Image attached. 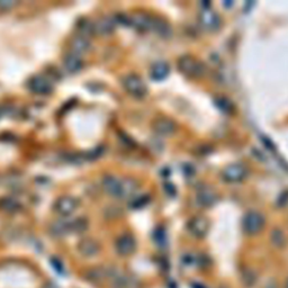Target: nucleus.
<instances>
[{"instance_id":"nucleus-1","label":"nucleus","mask_w":288,"mask_h":288,"mask_svg":"<svg viewBox=\"0 0 288 288\" xmlns=\"http://www.w3.org/2000/svg\"><path fill=\"white\" fill-rule=\"evenodd\" d=\"M178 67L179 70L184 75L192 77V78L200 77L205 72L204 64L197 59L191 57V55H184V57L180 58L178 61Z\"/></svg>"},{"instance_id":"nucleus-2","label":"nucleus","mask_w":288,"mask_h":288,"mask_svg":"<svg viewBox=\"0 0 288 288\" xmlns=\"http://www.w3.org/2000/svg\"><path fill=\"white\" fill-rule=\"evenodd\" d=\"M123 86L126 89L128 94H131L132 96L141 98L147 94V85L137 75H128L125 78L123 79Z\"/></svg>"},{"instance_id":"nucleus-3","label":"nucleus","mask_w":288,"mask_h":288,"mask_svg":"<svg viewBox=\"0 0 288 288\" xmlns=\"http://www.w3.org/2000/svg\"><path fill=\"white\" fill-rule=\"evenodd\" d=\"M265 224L262 215L258 212H249L243 218V230L248 234H257Z\"/></svg>"},{"instance_id":"nucleus-4","label":"nucleus","mask_w":288,"mask_h":288,"mask_svg":"<svg viewBox=\"0 0 288 288\" xmlns=\"http://www.w3.org/2000/svg\"><path fill=\"white\" fill-rule=\"evenodd\" d=\"M248 174L247 168L240 163H232L223 170V178L229 183L241 182Z\"/></svg>"},{"instance_id":"nucleus-5","label":"nucleus","mask_w":288,"mask_h":288,"mask_svg":"<svg viewBox=\"0 0 288 288\" xmlns=\"http://www.w3.org/2000/svg\"><path fill=\"white\" fill-rule=\"evenodd\" d=\"M153 20L151 16H149L144 12H136L127 18V24L132 25L133 27L140 31H152Z\"/></svg>"},{"instance_id":"nucleus-6","label":"nucleus","mask_w":288,"mask_h":288,"mask_svg":"<svg viewBox=\"0 0 288 288\" xmlns=\"http://www.w3.org/2000/svg\"><path fill=\"white\" fill-rule=\"evenodd\" d=\"M28 87L34 94L46 95L50 94L52 90V84L44 76H35L29 81Z\"/></svg>"},{"instance_id":"nucleus-7","label":"nucleus","mask_w":288,"mask_h":288,"mask_svg":"<svg viewBox=\"0 0 288 288\" xmlns=\"http://www.w3.org/2000/svg\"><path fill=\"white\" fill-rule=\"evenodd\" d=\"M54 207L60 215H62V216H69V215H71L77 209V207H78V201H77L74 197L64 196L55 201Z\"/></svg>"},{"instance_id":"nucleus-8","label":"nucleus","mask_w":288,"mask_h":288,"mask_svg":"<svg viewBox=\"0 0 288 288\" xmlns=\"http://www.w3.org/2000/svg\"><path fill=\"white\" fill-rule=\"evenodd\" d=\"M136 243L132 235H122L116 242V250L121 256H130L135 251Z\"/></svg>"},{"instance_id":"nucleus-9","label":"nucleus","mask_w":288,"mask_h":288,"mask_svg":"<svg viewBox=\"0 0 288 288\" xmlns=\"http://www.w3.org/2000/svg\"><path fill=\"white\" fill-rule=\"evenodd\" d=\"M152 127L157 134L160 135H171L176 131V123L170 118L160 117L154 119Z\"/></svg>"},{"instance_id":"nucleus-10","label":"nucleus","mask_w":288,"mask_h":288,"mask_svg":"<svg viewBox=\"0 0 288 288\" xmlns=\"http://www.w3.org/2000/svg\"><path fill=\"white\" fill-rule=\"evenodd\" d=\"M188 229L192 235L197 236V238H201V236L207 233L208 222L204 217L196 216L192 218L191 222L188 223Z\"/></svg>"},{"instance_id":"nucleus-11","label":"nucleus","mask_w":288,"mask_h":288,"mask_svg":"<svg viewBox=\"0 0 288 288\" xmlns=\"http://www.w3.org/2000/svg\"><path fill=\"white\" fill-rule=\"evenodd\" d=\"M199 20L201 25L208 29H216L221 25V19L218 15L215 14L213 10L207 9V8L201 10L199 14Z\"/></svg>"},{"instance_id":"nucleus-12","label":"nucleus","mask_w":288,"mask_h":288,"mask_svg":"<svg viewBox=\"0 0 288 288\" xmlns=\"http://www.w3.org/2000/svg\"><path fill=\"white\" fill-rule=\"evenodd\" d=\"M100 250L99 244L97 243V241H95L93 239H84L81 240L78 244V251L83 255L84 257H94L98 255V252Z\"/></svg>"},{"instance_id":"nucleus-13","label":"nucleus","mask_w":288,"mask_h":288,"mask_svg":"<svg viewBox=\"0 0 288 288\" xmlns=\"http://www.w3.org/2000/svg\"><path fill=\"white\" fill-rule=\"evenodd\" d=\"M102 187L109 195L114 197H121L122 180L113 177V176H106L102 179Z\"/></svg>"},{"instance_id":"nucleus-14","label":"nucleus","mask_w":288,"mask_h":288,"mask_svg":"<svg viewBox=\"0 0 288 288\" xmlns=\"http://www.w3.org/2000/svg\"><path fill=\"white\" fill-rule=\"evenodd\" d=\"M72 53L80 55L81 53L87 52L90 49V41L86 35H77L71 40Z\"/></svg>"},{"instance_id":"nucleus-15","label":"nucleus","mask_w":288,"mask_h":288,"mask_svg":"<svg viewBox=\"0 0 288 288\" xmlns=\"http://www.w3.org/2000/svg\"><path fill=\"white\" fill-rule=\"evenodd\" d=\"M63 64L66 70L70 72V74H76V72L80 71V69L83 68V61H81L80 55L76 53L67 54L63 60Z\"/></svg>"},{"instance_id":"nucleus-16","label":"nucleus","mask_w":288,"mask_h":288,"mask_svg":"<svg viewBox=\"0 0 288 288\" xmlns=\"http://www.w3.org/2000/svg\"><path fill=\"white\" fill-rule=\"evenodd\" d=\"M115 29V19L108 18V17H102L99 20L96 21L94 25V31L100 34V35H107L110 34Z\"/></svg>"},{"instance_id":"nucleus-17","label":"nucleus","mask_w":288,"mask_h":288,"mask_svg":"<svg viewBox=\"0 0 288 288\" xmlns=\"http://www.w3.org/2000/svg\"><path fill=\"white\" fill-rule=\"evenodd\" d=\"M170 72V68L166 62H157L154 63L151 67V70H150V75H151V78L160 81L166 79L168 75Z\"/></svg>"},{"instance_id":"nucleus-18","label":"nucleus","mask_w":288,"mask_h":288,"mask_svg":"<svg viewBox=\"0 0 288 288\" xmlns=\"http://www.w3.org/2000/svg\"><path fill=\"white\" fill-rule=\"evenodd\" d=\"M113 285L115 288H140V284L135 278L127 275L115 276L113 279Z\"/></svg>"},{"instance_id":"nucleus-19","label":"nucleus","mask_w":288,"mask_h":288,"mask_svg":"<svg viewBox=\"0 0 288 288\" xmlns=\"http://www.w3.org/2000/svg\"><path fill=\"white\" fill-rule=\"evenodd\" d=\"M137 183L133 179H122V189H121V197L125 198L134 194L137 189Z\"/></svg>"},{"instance_id":"nucleus-20","label":"nucleus","mask_w":288,"mask_h":288,"mask_svg":"<svg viewBox=\"0 0 288 288\" xmlns=\"http://www.w3.org/2000/svg\"><path fill=\"white\" fill-rule=\"evenodd\" d=\"M51 232L54 235L57 236H63L68 234L69 232H71V226H70V222H63V221H58L55 222L51 226Z\"/></svg>"},{"instance_id":"nucleus-21","label":"nucleus","mask_w":288,"mask_h":288,"mask_svg":"<svg viewBox=\"0 0 288 288\" xmlns=\"http://www.w3.org/2000/svg\"><path fill=\"white\" fill-rule=\"evenodd\" d=\"M152 31L158 33L161 36H167L170 33V27L165 20L160 18H154Z\"/></svg>"},{"instance_id":"nucleus-22","label":"nucleus","mask_w":288,"mask_h":288,"mask_svg":"<svg viewBox=\"0 0 288 288\" xmlns=\"http://www.w3.org/2000/svg\"><path fill=\"white\" fill-rule=\"evenodd\" d=\"M197 200H198L200 205L210 206L215 201V195L210 191L204 189V191H200L199 194L197 195Z\"/></svg>"},{"instance_id":"nucleus-23","label":"nucleus","mask_w":288,"mask_h":288,"mask_svg":"<svg viewBox=\"0 0 288 288\" xmlns=\"http://www.w3.org/2000/svg\"><path fill=\"white\" fill-rule=\"evenodd\" d=\"M270 239H272V242L274 246H276V247H279V248H282L285 246V243H286V238H285V234L283 233V232L279 230V229H276V230H274L272 232V235H270Z\"/></svg>"},{"instance_id":"nucleus-24","label":"nucleus","mask_w":288,"mask_h":288,"mask_svg":"<svg viewBox=\"0 0 288 288\" xmlns=\"http://www.w3.org/2000/svg\"><path fill=\"white\" fill-rule=\"evenodd\" d=\"M0 207L7 210V212H17L20 208V205L18 201L12 198H5L0 201Z\"/></svg>"},{"instance_id":"nucleus-25","label":"nucleus","mask_w":288,"mask_h":288,"mask_svg":"<svg viewBox=\"0 0 288 288\" xmlns=\"http://www.w3.org/2000/svg\"><path fill=\"white\" fill-rule=\"evenodd\" d=\"M215 104L217 105V107L221 110L224 111V113H232V111H233V105H232V102L224 97H217L216 100H215Z\"/></svg>"},{"instance_id":"nucleus-26","label":"nucleus","mask_w":288,"mask_h":288,"mask_svg":"<svg viewBox=\"0 0 288 288\" xmlns=\"http://www.w3.org/2000/svg\"><path fill=\"white\" fill-rule=\"evenodd\" d=\"M71 232L75 233H83L87 229V221L85 218H77V220L70 222Z\"/></svg>"},{"instance_id":"nucleus-27","label":"nucleus","mask_w":288,"mask_h":288,"mask_svg":"<svg viewBox=\"0 0 288 288\" xmlns=\"http://www.w3.org/2000/svg\"><path fill=\"white\" fill-rule=\"evenodd\" d=\"M17 5H18V2L12 1V0H0V9L1 10H9Z\"/></svg>"},{"instance_id":"nucleus-28","label":"nucleus","mask_w":288,"mask_h":288,"mask_svg":"<svg viewBox=\"0 0 288 288\" xmlns=\"http://www.w3.org/2000/svg\"><path fill=\"white\" fill-rule=\"evenodd\" d=\"M154 238H156V242L158 244H165L166 242V233H165V231H163L162 229H159L157 232H156V235H154Z\"/></svg>"},{"instance_id":"nucleus-29","label":"nucleus","mask_w":288,"mask_h":288,"mask_svg":"<svg viewBox=\"0 0 288 288\" xmlns=\"http://www.w3.org/2000/svg\"><path fill=\"white\" fill-rule=\"evenodd\" d=\"M140 199H135L134 201H133V206H134V208H139V207H142V206H144L145 204L148 203V197H139Z\"/></svg>"},{"instance_id":"nucleus-30","label":"nucleus","mask_w":288,"mask_h":288,"mask_svg":"<svg viewBox=\"0 0 288 288\" xmlns=\"http://www.w3.org/2000/svg\"><path fill=\"white\" fill-rule=\"evenodd\" d=\"M265 288H277V285H276V283H275L274 281H270L267 283V285L265 286Z\"/></svg>"},{"instance_id":"nucleus-31","label":"nucleus","mask_w":288,"mask_h":288,"mask_svg":"<svg viewBox=\"0 0 288 288\" xmlns=\"http://www.w3.org/2000/svg\"><path fill=\"white\" fill-rule=\"evenodd\" d=\"M192 288H205V287H203L201 285H199V284H196V285L192 286Z\"/></svg>"},{"instance_id":"nucleus-32","label":"nucleus","mask_w":288,"mask_h":288,"mask_svg":"<svg viewBox=\"0 0 288 288\" xmlns=\"http://www.w3.org/2000/svg\"><path fill=\"white\" fill-rule=\"evenodd\" d=\"M286 288H288V281H287V284H286Z\"/></svg>"},{"instance_id":"nucleus-33","label":"nucleus","mask_w":288,"mask_h":288,"mask_svg":"<svg viewBox=\"0 0 288 288\" xmlns=\"http://www.w3.org/2000/svg\"><path fill=\"white\" fill-rule=\"evenodd\" d=\"M0 117H1V110H0Z\"/></svg>"}]
</instances>
